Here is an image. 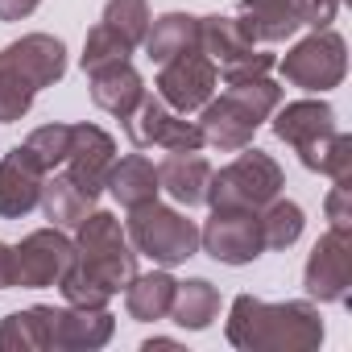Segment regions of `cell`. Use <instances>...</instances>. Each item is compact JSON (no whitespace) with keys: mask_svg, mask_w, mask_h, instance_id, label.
Listing matches in <instances>:
<instances>
[{"mask_svg":"<svg viewBox=\"0 0 352 352\" xmlns=\"http://www.w3.org/2000/svg\"><path fill=\"white\" fill-rule=\"evenodd\" d=\"M228 340L245 352H311L323 344V319L311 302H261L241 294L228 315Z\"/></svg>","mask_w":352,"mask_h":352,"instance_id":"obj_1","label":"cell"},{"mask_svg":"<svg viewBox=\"0 0 352 352\" xmlns=\"http://www.w3.org/2000/svg\"><path fill=\"white\" fill-rule=\"evenodd\" d=\"M278 104H282V87L270 83L265 75L228 83V91H224L220 100H208V104H204V120H199L204 145H216V149H245V145L253 141V133L261 129V120L274 116Z\"/></svg>","mask_w":352,"mask_h":352,"instance_id":"obj_2","label":"cell"},{"mask_svg":"<svg viewBox=\"0 0 352 352\" xmlns=\"http://www.w3.org/2000/svg\"><path fill=\"white\" fill-rule=\"evenodd\" d=\"M75 265L91 274L108 294H120L137 278V253L129 249V236L116 216L108 212H87L79 224V245H75Z\"/></svg>","mask_w":352,"mask_h":352,"instance_id":"obj_3","label":"cell"},{"mask_svg":"<svg viewBox=\"0 0 352 352\" xmlns=\"http://www.w3.org/2000/svg\"><path fill=\"white\" fill-rule=\"evenodd\" d=\"M129 241L141 257L157 261V265H183L187 257H195L199 249V228L174 208H162L157 199L153 204H141V208H129Z\"/></svg>","mask_w":352,"mask_h":352,"instance_id":"obj_4","label":"cell"},{"mask_svg":"<svg viewBox=\"0 0 352 352\" xmlns=\"http://www.w3.org/2000/svg\"><path fill=\"white\" fill-rule=\"evenodd\" d=\"M282 191V166L261 153L249 149L236 162H228L224 170H212L208 179V199L212 208H245V212H261L270 199H278Z\"/></svg>","mask_w":352,"mask_h":352,"instance_id":"obj_5","label":"cell"},{"mask_svg":"<svg viewBox=\"0 0 352 352\" xmlns=\"http://www.w3.org/2000/svg\"><path fill=\"white\" fill-rule=\"evenodd\" d=\"M199 50L216 63V71L224 75V83H241V79H257L270 75L274 58L261 54L236 25V17H199Z\"/></svg>","mask_w":352,"mask_h":352,"instance_id":"obj_6","label":"cell"},{"mask_svg":"<svg viewBox=\"0 0 352 352\" xmlns=\"http://www.w3.org/2000/svg\"><path fill=\"white\" fill-rule=\"evenodd\" d=\"M344 71H348V46L331 30H315L311 38H302L282 58L286 83L302 87V91H327V87H336L344 79Z\"/></svg>","mask_w":352,"mask_h":352,"instance_id":"obj_7","label":"cell"},{"mask_svg":"<svg viewBox=\"0 0 352 352\" xmlns=\"http://www.w3.org/2000/svg\"><path fill=\"white\" fill-rule=\"evenodd\" d=\"M124 133L133 137V145L149 149H166V153H191V149H204V133L195 120H187L183 112H174L170 104H162L157 96H145L137 104V112L129 120H120Z\"/></svg>","mask_w":352,"mask_h":352,"instance_id":"obj_8","label":"cell"},{"mask_svg":"<svg viewBox=\"0 0 352 352\" xmlns=\"http://www.w3.org/2000/svg\"><path fill=\"white\" fill-rule=\"evenodd\" d=\"M216 83H220V71L216 63L204 54V50H191V54H179L162 63V75H157V100L170 104L174 112H195L204 108L212 96H216Z\"/></svg>","mask_w":352,"mask_h":352,"instance_id":"obj_9","label":"cell"},{"mask_svg":"<svg viewBox=\"0 0 352 352\" xmlns=\"http://www.w3.org/2000/svg\"><path fill=\"white\" fill-rule=\"evenodd\" d=\"M199 245L224 265H249L265 249L261 220L257 212H245V208H212V220L199 232Z\"/></svg>","mask_w":352,"mask_h":352,"instance_id":"obj_10","label":"cell"},{"mask_svg":"<svg viewBox=\"0 0 352 352\" xmlns=\"http://www.w3.org/2000/svg\"><path fill=\"white\" fill-rule=\"evenodd\" d=\"M71 265H75V245H71L58 228H38V232H30V236L13 249L17 286H30V290L58 286Z\"/></svg>","mask_w":352,"mask_h":352,"instance_id":"obj_11","label":"cell"},{"mask_svg":"<svg viewBox=\"0 0 352 352\" xmlns=\"http://www.w3.org/2000/svg\"><path fill=\"white\" fill-rule=\"evenodd\" d=\"M63 162H67V179L87 199H96L108 183L112 162H116V141L96 124H71V145H67Z\"/></svg>","mask_w":352,"mask_h":352,"instance_id":"obj_12","label":"cell"},{"mask_svg":"<svg viewBox=\"0 0 352 352\" xmlns=\"http://www.w3.org/2000/svg\"><path fill=\"white\" fill-rule=\"evenodd\" d=\"M307 294L319 302H340L352 286V241L344 232H327L315 241L307 270H302Z\"/></svg>","mask_w":352,"mask_h":352,"instance_id":"obj_13","label":"cell"},{"mask_svg":"<svg viewBox=\"0 0 352 352\" xmlns=\"http://www.w3.org/2000/svg\"><path fill=\"white\" fill-rule=\"evenodd\" d=\"M0 67L13 71L21 83H30V87L38 91V87H50V83L63 79V71H67V50H63V42L50 38V34H30V38H21V42H13V46L0 50Z\"/></svg>","mask_w":352,"mask_h":352,"instance_id":"obj_14","label":"cell"},{"mask_svg":"<svg viewBox=\"0 0 352 352\" xmlns=\"http://www.w3.org/2000/svg\"><path fill=\"white\" fill-rule=\"evenodd\" d=\"M42 183H46V170L30 157L25 145L5 153L0 157V216L5 220L30 216L38 208V199H42Z\"/></svg>","mask_w":352,"mask_h":352,"instance_id":"obj_15","label":"cell"},{"mask_svg":"<svg viewBox=\"0 0 352 352\" xmlns=\"http://www.w3.org/2000/svg\"><path fill=\"white\" fill-rule=\"evenodd\" d=\"M112 336V315L104 307H50V348H100Z\"/></svg>","mask_w":352,"mask_h":352,"instance_id":"obj_16","label":"cell"},{"mask_svg":"<svg viewBox=\"0 0 352 352\" xmlns=\"http://www.w3.org/2000/svg\"><path fill=\"white\" fill-rule=\"evenodd\" d=\"M274 112H278V108H274ZM274 133H278L286 145H294V149L302 153V149H311L315 141H323V137L336 133V112H331L323 100H298V104H286V108L274 116Z\"/></svg>","mask_w":352,"mask_h":352,"instance_id":"obj_17","label":"cell"},{"mask_svg":"<svg viewBox=\"0 0 352 352\" xmlns=\"http://www.w3.org/2000/svg\"><path fill=\"white\" fill-rule=\"evenodd\" d=\"M87 75H91V100L104 112H112L116 120H129L137 112V104L145 100V83L129 63H108V67L87 71Z\"/></svg>","mask_w":352,"mask_h":352,"instance_id":"obj_18","label":"cell"},{"mask_svg":"<svg viewBox=\"0 0 352 352\" xmlns=\"http://www.w3.org/2000/svg\"><path fill=\"white\" fill-rule=\"evenodd\" d=\"M245 17H236L241 34L257 42H286L302 21H298V0H241Z\"/></svg>","mask_w":352,"mask_h":352,"instance_id":"obj_19","label":"cell"},{"mask_svg":"<svg viewBox=\"0 0 352 352\" xmlns=\"http://www.w3.org/2000/svg\"><path fill=\"white\" fill-rule=\"evenodd\" d=\"M208 179H212V166L199 157V149H191V153H170L157 166V187L170 199L187 204V208H195V204L208 199Z\"/></svg>","mask_w":352,"mask_h":352,"instance_id":"obj_20","label":"cell"},{"mask_svg":"<svg viewBox=\"0 0 352 352\" xmlns=\"http://www.w3.org/2000/svg\"><path fill=\"white\" fill-rule=\"evenodd\" d=\"M116 199H120V208H141V204H153L157 199V170H153V162L149 157H141V153H129V157H120V162H112V170H108V183H104Z\"/></svg>","mask_w":352,"mask_h":352,"instance_id":"obj_21","label":"cell"},{"mask_svg":"<svg viewBox=\"0 0 352 352\" xmlns=\"http://www.w3.org/2000/svg\"><path fill=\"white\" fill-rule=\"evenodd\" d=\"M191 50H199V17H191V13H166V17L149 21L145 54L153 63H170V58L191 54Z\"/></svg>","mask_w":352,"mask_h":352,"instance_id":"obj_22","label":"cell"},{"mask_svg":"<svg viewBox=\"0 0 352 352\" xmlns=\"http://www.w3.org/2000/svg\"><path fill=\"white\" fill-rule=\"evenodd\" d=\"M174 282L166 270H153V274H137L129 286H124V307L133 319L149 323V319H166L170 315V302H174Z\"/></svg>","mask_w":352,"mask_h":352,"instance_id":"obj_23","label":"cell"},{"mask_svg":"<svg viewBox=\"0 0 352 352\" xmlns=\"http://www.w3.org/2000/svg\"><path fill=\"white\" fill-rule=\"evenodd\" d=\"M220 311V290L208 282V278H191V282H179L174 286V302H170V315L179 327H208Z\"/></svg>","mask_w":352,"mask_h":352,"instance_id":"obj_24","label":"cell"},{"mask_svg":"<svg viewBox=\"0 0 352 352\" xmlns=\"http://www.w3.org/2000/svg\"><path fill=\"white\" fill-rule=\"evenodd\" d=\"M42 208H46V220L54 224V228H79L83 220H87V212H91V204L96 199H87L67 174L63 179H46L42 183V199H38Z\"/></svg>","mask_w":352,"mask_h":352,"instance_id":"obj_25","label":"cell"},{"mask_svg":"<svg viewBox=\"0 0 352 352\" xmlns=\"http://www.w3.org/2000/svg\"><path fill=\"white\" fill-rule=\"evenodd\" d=\"M0 348L5 352H34L50 348V307H30L0 323Z\"/></svg>","mask_w":352,"mask_h":352,"instance_id":"obj_26","label":"cell"},{"mask_svg":"<svg viewBox=\"0 0 352 352\" xmlns=\"http://www.w3.org/2000/svg\"><path fill=\"white\" fill-rule=\"evenodd\" d=\"M298 157H302V166H307V170L327 174L331 183H352V137H348V133H340V129H336L331 137L315 141L311 149H302Z\"/></svg>","mask_w":352,"mask_h":352,"instance_id":"obj_27","label":"cell"},{"mask_svg":"<svg viewBox=\"0 0 352 352\" xmlns=\"http://www.w3.org/2000/svg\"><path fill=\"white\" fill-rule=\"evenodd\" d=\"M257 220H261V241H265V249H290V245L302 236V224H307V220H302V208L290 204V199H270Z\"/></svg>","mask_w":352,"mask_h":352,"instance_id":"obj_28","label":"cell"},{"mask_svg":"<svg viewBox=\"0 0 352 352\" xmlns=\"http://www.w3.org/2000/svg\"><path fill=\"white\" fill-rule=\"evenodd\" d=\"M104 25H112V30L137 50V46L145 42V34H149V5H145V0H108Z\"/></svg>","mask_w":352,"mask_h":352,"instance_id":"obj_29","label":"cell"},{"mask_svg":"<svg viewBox=\"0 0 352 352\" xmlns=\"http://www.w3.org/2000/svg\"><path fill=\"white\" fill-rule=\"evenodd\" d=\"M129 54H133V46L112 30V25H96L91 34H87V42H83V71H100V67H108V63H129Z\"/></svg>","mask_w":352,"mask_h":352,"instance_id":"obj_30","label":"cell"},{"mask_svg":"<svg viewBox=\"0 0 352 352\" xmlns=\"http://www.w3.org/2000/svg\"><path fill=\"white\" fill-rule=\"evenodd\" d=\"M67 145H71V124H42V129H34V133L25 137L30 157H34L46 174H50L54 166H63Z\"/></svg>","mask_w":352,"mask_h":352,"instance_id":"obj_31","label":"cell"},{"mask_svg":"<svg viewBox=\"0 0 352 352\" xmlns=\"http://www.w3.org/2000/svg\"><path fill=\"white\" fill-rule=\"evenodd\" d=\"M30 104H34V87L21 83L13 71L0 67V120H5V124L21 120V116L30 112Z\"/></svg>","mask_w":352,"mask_h":352,"instance_id":"obj_32","label":"cell"},{"mask_svg":"<svg viewBox=\"0 0 352 352\" xmlns=\"http://www.w3.org/2000/svg\"><path fill=\"white\" fill-rule=\"evenodd\" d=\"M327 220H331V232L352 236V183H336L331 187V195H327Z\"/></svg>","mask_w":352,"mask_h":352,"instance_id":"obj_33","label":"cell"},{"mask_svg":"<svg viewBox=\"0 0 352 352\" xmlns=\"http://www.w3.org/2000/svg\"><path fill=\"white\" fill-rule=\"evenodd\" d=\"M336 9H340V0H298V21L315 25V30H327L336 21Z\"/></svg>","mask_w":352,"mask_h":352,"instance_id":"obj_34","label":"cell"},{"mask_svg":"<svg viewBox=\"0 0 352 352\" xmlns=\"http://www.w3.org/2000/svg\"><path fill=\"white\" fill-rule=\"evenodd\" d=\"M38 5H42V0H0V21H21V17H30Z\"/></svg>","mask_w":352,"mask_h":352,"instance_id":"obj_35","label":"cell"},{"mask_svg":"<svg viewBox=\"0 0 352 352\" xmlns=\"http://www.w3.org/2000/svg\"><path fill=\"white\" fill-rule=\"evenodd\" d=\"M17 286V270H13V249L0 241V290H9Z\"/></svg>","mask_w":352,"mask_h":352,"instance_id":"obj_36","label":"cell"}]
</instances>
